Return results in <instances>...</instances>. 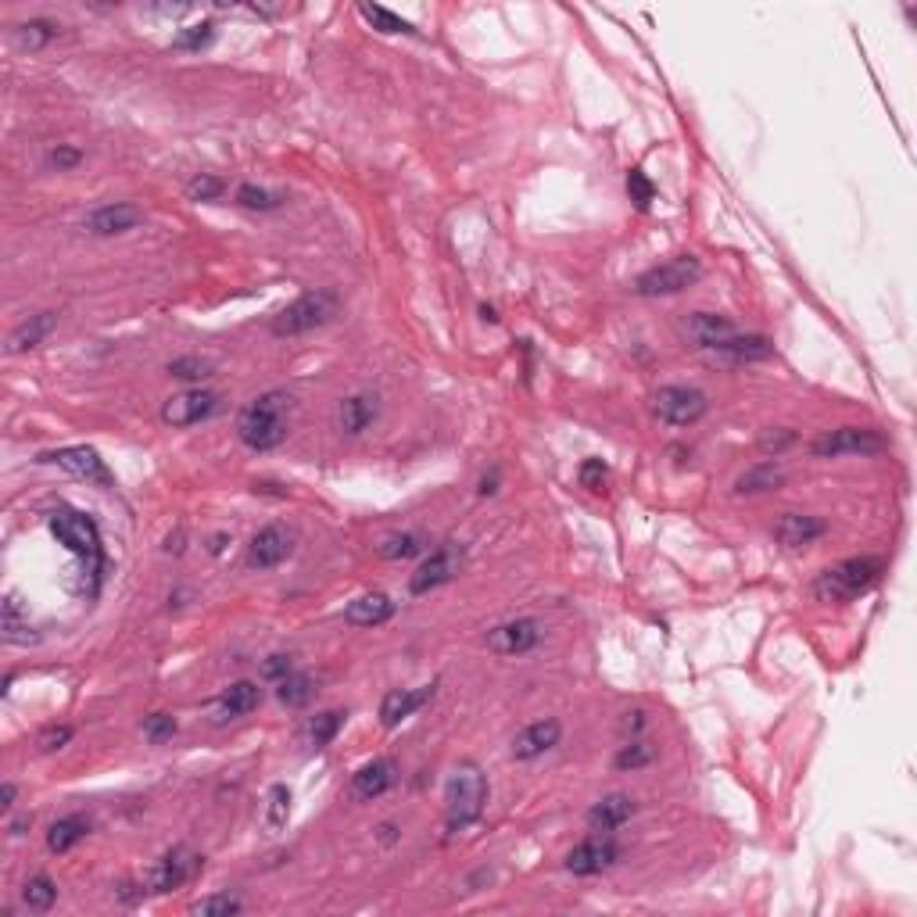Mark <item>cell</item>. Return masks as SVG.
<instances>
[{
	"label": "cell",
	"instance_id": "816d5d0a",
	"mask_svg": "<svg viewBox=\"0 0 917 917\" xmlns=\"http://www.w3.org/2000/svg\"><path fill=\"white\" fill-rule=\"evenodd\" d=\"M642 728H645V713L642 710L627 713V717H624V731H642Z\"/></svg>",
	"mask_w": 917,
	"mask_h": 917
},
{
	"label": "cell",
	"instance_id": "8fae6325",
	"mask_svg": "<svg viewBox=\"0 0 917 917\" xmlns=\"http://www.w3.org/2000/svg\"><path fill=\"white\" fill-rule=\"evenodd\" d=\"M885 448V438L878 430L867 427H839L832 434H824L814 445L817 459H839V455H875Z\"/></svg>",
	"mask_w": 917,
	"mask_h": 917
},
{
	"label": "cell",
	"instance_id": "e575fe53",
	"mask_svg": "<svg viewBox=\"0 0 917 917\" xmlns=\"http://www.w3.org/2000/svg\"><path fill=\"white\" fill-rule=\"evenodd\" d=\"M244 910V903L237 900V896H230V892H215V896H205V900L190 903V914L198 917H230V914H240Z\"/></svg>",
	"mask_w": 917,
	"mask_h": 917
},
{
	"label": "cell",
	"instance_id": "ba28073f",
	"mask_svg": "<svg viewBox=\"0 0 917 917\" xmlns=\"http://www.w3.org/2000/svg\"><path fill=\"white\" fill-rule=\"evenodd\" d=\"M545 638V627H541V620L534 617H516L509 620V624H498L488 631V649L495 652V656H527V652L538 649V642Z\"/></svg>",
	"mask_w": 917,
	"mask_h": 917
},
{
	"label": "cell",
	"instance_id": "db71d44e",
	"mask_svg": "<svg viewBox=\"0 0 917 917\" xmlns=\"http://www.w3.org/2000/svg\"><path fill=\"white\" fill-rule=\"evenodd\" d=\"M29 828V817H18V821H11V835H26Z\"/></svg>",
	"mask_w": 917,
	"mask_h": 917
},
{
	"label": "cell",
	"instance_id": "9c48e42d",
	"mask_svg": "<svg viewBox=\"0 0 917 917\" xmlns=\"http://www.w3.org/2000/svg\"><path fill=\"white\" fill-rule=\"evenodd\" d=\"M215 412H219V395L208 391V387H190V391L165 398L162 420L169 427H194V423H205Z\"/></svg>",
	"mask_w": 917,
	"mask_h": 917
},
{
	"label": "cell",
	"instance_id": "7402d4cb",
	"mask_svg": "<svg viewBox=\"0 0 917 917\" xmlns=\"http://www.w3.org/2000/svg\"><path fill=\"white\" fill-rule=\"evenodd\" d=\"M635 810H638L635 799L624 796V792H613V796H602L588 810V824H592V832H617V828H624L635 817Z\"/></svg>",
	"mask_w": 917,
	"mask_h": 917
},
{
	"label": "cell",
	"instance_id": "d6986e66",
	"mask_svg": "<svg viewBox=\"0 0 917 917\" xmlns=\"http://www.w3.org/2000/svg\"><path fill=\"white\" fill-rule=\"evenodd\" d=\"M398 781V763L391 756H380V760L359 767L352 778V792L355 799H380L391 785Z\"/></svg>",
	"mask_w": 917,
	"mask_h": 917
},
{
	"label": "cell",
	"instance_id": "7bdbcfd3",
	"mask_svg": "<svg viewBox=\"0 0 917 917\" xmlns=\"http://www.w3.org/2000/svg\"><path fill=\"white\" fill-rule=\"evenodd\" d=\"M144 735L151 738V742H169V738L176 735V717H172V713H151V717L144 720Z\"/></svg>",
	"mask_w": 917,
	"mask_h": 917
},
{
	"label": "cell",
	"instance_id": "e0dca14e",
	"mask_svg": "<svg viewBox=\"0 0 917 917\" xmlns=\"http://www.w3.org/2000/svg\"><path fill=\"white\" fill-rule=\"evenodd\" d=\"M559 738H563L559 720H552V717L534 720V724H527V728L513 738L509 753H513V760H538V756H545L549 749L559 746Z\"/></svg>",
	"mask_w": 917,
	"mask_h": 917
},
{
	"label": "cell",
	"instance_id": "44dd1931",
	"mask_svg": "<svg viewBox=\"0 0 917 917\" xmlns=\"http://www.w3.org/2000/svg\"><path fill=\"white\" fill-rule=\"evenodd\" d=\"M262 703V688L255 681H233L219 703H215V724H226V720H237V717H248L251 710H258Z\"/></svg>",
	"mask_w": 917,
	"mask_h": 917
},
{
	"label": "cell",
	"instance_id": "d6a6232c",
	"mask_svg": "<svg viewBox=\"0 0 917 917\" xmlns=\"http://www.w3.org/2000/svg\"><path fill=\"white\" fill-rule=\"evenodd\" d=\"M341 724H344V713L341 710H326V713H319V717H312V724H309V746L312 749H326L337 738Z\"/></svg>",
	"mask_w": 917,
	"mask_h": 917
},
{
	"label": "cell",
	"instance_id": "603a6c76",
	"mask_svg": "<svg viewBox=\"0 0 917 917\" xmlns=\"http://www.w3.org/2000/svg\"><path fill=\"white\" fill-rule=\"evenodd\" d=\"M713 359H724V362H760V359H771L774 355V344L760 334H731L728 341H720L717 348H710Z\"/></svg>",
	"mask_w": 917,
	"mask_h": 917
},
{
	"label": "cell",
	"instance_id": "11a10c76",
	"mask_svg": "<svg viewBox=\"0 0 917 917\" xmlns=\"http://www.w3.org/2000/svg\"><path fill=\"white\" fill-rule=\"evenodd\" d=\"M480 316H484V323H498L495 309H488V305H480Z\"/></svg>",
	"mask_w": 917,
	"mask_h": 917
},
{
	"label": "cell",
	"instance_id": "d590c367",
	"mask_svg": "<svg viewBox=\"0 0 917 917\" xmlns=\"http://www.w3.org/2000/svg\"><path fill=\"white\" fill-rule=\"evenodd\" d=\"M237 205L251 208V212H273V208L283 205V194H273L266 187H255V183H244L237 190Z\"/></svg>",
	"mask_w": 917,
	"mask_h": 917
},
{
	"label": "cell",
	"instance_id": "c3c4849f",
	"mask_svg": "<svg viewBox=\"0 0 917 917\" xmlns=\"http://www.w3.org/2000/svg\"><path fill=\"white\" fill-rule=\"evenodd\" d=\"M291 670H294L291 656H280V652H276V656H269V660L262 663V678H269V681H283V678H287V674H291Z\"/></svg>",
	"mask_w": 917,
	"mask_h": 917
},
{
	"label": "cell",
	"instance_id": "484cf974",
	"mask_svg": "<svg viewBox=\"0 0 917 917\" xmlns=\"http://www.w3.org/2000/svg\"><path fill=\"white\" fill-rule=\"evenodd\" d=\"M377 416H380L377 395H352V398H344L341 409H337V423H341V430L348 438H355V434H362L366 427H373Z\"/></svg>",
	"mask_w": 917,
	"mask_h": 917
},
{
	"label": "cell",
	"instance_id": "9f6ffc18",
	"mask_svg": "<svg viewBox=\"0 0 917 917\" xmlns=\"http://www.w3.org/2000/svg\"><path fill=\"white\" fill-rule=\"evenodd\" d=\"M223 545H226V534H215V538H212V552H223Z\"/></svg>",
	"mask_w": 917,
	"mask_h": 917
},
{
	"label": "cell",
	"instance_id": "ac0fdd59",
	"mask_svg": "<svg viewBox=\"0 0 917 917\" xmlns=\"http://www.w3.org/2000/svg\"><path fill=\"white\" fill-rule=\"evenodd\" d=\"M430 699H434V685L395 688V692H387L384 703H380V724H384V728H398L402 720H409L416 710H423Z\"/></svg>",
	"mask_w": 917,
	"mask_h": 917
},
{
	"label": "cell",
	"instance_id": "f907efd6",
	"mask_svg": "<svg viewBox=\"0 0 917 917\" xmlns=\"http://www.w3.org/2000/svg\"><path fill=\"white\" fill-rule=\"evenodd\" d=\"M15 796H18V789L11 781H4V785H0V810H11V806H15Z\"/></svg>",
	"mask_w": 917,
	"mask_h": 917
},
{
	"label": "cell",
	"instance_id": "52a82bcc",
	"mask_svg": "<svg viewBox=\"0 0 917 917\" xmlns=\"http://www.w3.org/2000/svg\"><path fill=\"white\" fill-rule=\"evenodd\" d=\"M706 409H710V398H706L699 387L670 384L652 395V412H656V420L667 423V427H692V423L703 420Z\"/></svg>",
	"mask_w": 917,
	"mask_h": 917
},
{
	"label": "cell",
	"instance_id": "681fc988",
	"mask_svg": "<svg viewBox=\"0 0 917 917\" xmlns=\"http://www.w3.org/2000/svg\"><path fill=\"white\" fill-rule=\"evenodd\" d=\"M792 441H796V430H774V434H763V438H760V448H763V452H774V455H778L781 448H789Z\"/></svg>",
	"mask_w": 917,
	"mask_h": 917
},
{
	"label": "cell",
	"instance_id": "f6af8a7d",
	"mask_svg": "<svg viewBox=\"0 0 917 917\" xmlns=\"http://www.w3.org/2000/svg\"><path fill=\"white\" fill-rule=\"evenodd\" d=\"M79 162H83V151H79V147H69V144H58L51 155H47V165H51V169H58V172L76 169Z\"/></svg>",
	"mask_w": 917,
	"mask_h": 917
},
{
	"label": "cell",
	"instance_id": "60d3db41",
	"mask_svg": "<svg viewBox=\"0 0 917 917\" xmlns=\"http://www.w3.org/2000/svg\"><path fill=\"white\" fill-rule=\"evenodd\" d=\"M169 373H172V377H180V380H205V377H212V362L187 355V359H172L169 362Z\"/></svg>",
	"mask_w": 917,
	"mask_h": 917
},
{
	"label": "cell",
	"instance_id": "7a4b0ae2",
	"mask_svg": "<svg viewBox=\"0 0 917 917\" xmlns=\"http://www.w3.org/2000/svg\"><path fill=\"white\" fill-rule=\"evenodd\" d=\"M488 803V778L480 774L477 763H459L448 778L445 789V814H448V832H463L466 824H473L484 814Z\"/></svg>",
	"mask_w": 917,
	"mask_h": 917
},
{
	"label": "cell",
	"instance_id": "5b68a950",
	"mask_svg": "<svg viewBox=\"0 0 917 917\" xmlns=\"http://www.w3.org/2000/svg\"><path fill=\"white\" fill-rule=\"evenodd\" d=\"M341 312V298L334 291H312V294H301L298 301H291L287 309H280L269 323L276 337H298V334H309V330H319L326 326L330 319Z\"/></svg>",
	"mask_w": 917,
	"mask_h": 917
},
{
	"label": "cell",
	"instance_id": "3957f363",
	"mask_svg": "<svg viewBox=\"0 0 917 917\" xmlns=\"http://www.w3.org/2000/svg\"><path fill=\"white\" fill-rule=\"evenodd\" d=\"M51 534L72 552V556L83 559V566L90 570V577H101V566H104V545H101V531L97 523L90 520L86 513H76V509H58L51 516Z\"/></svg>",
	"mask_w": 917,
	"mask_h": 917
},
{
	"label": "cell",
	"instance_id": "f546056e",
	"mask_svg": "<svg viewBox=\"0 0 917 917\" xmlns=\"http://www.w3.org/2000/svg\"><path fill=\"white\" fill-rule=\"evenodd\" d=\"M785 480V473L778 470L774 463H760L753 470H746L742 477L735 480V491L738 495H763V491H774Z\"/></svg>",
	"mask_w": 917,
	"mask_h": 917
},
{
	"label": "cell",
	"instance_id": "f5cc1de1",
	"mask_svg": "<svg viewBox=\"0 0 917 917\" xmlns=\"http://www.w3.org/2000/svg\"><path fill=\"white\" fill-rule=\"evenodd\" d=\"M477 491H480V495H495V491H498V470L491 473V477L480 480V488H477Z\"/></svg>",
	"mask_w": 917,
	"mask_h": 917
},
{
	"label": "cell",
	"instance_id": "ffe728a7",
	"mask_svg": "<svg viewBox=\"0 0 917 917\" xmlns=\"http://www.w3.org/2000/svg\"><path fill=\"white\" fill-rule=\"evenodd\" d=\"M824 531H828V523L817 520V516H806V513H785V516H778V523H774V538H778L785 549H803L810 541L824 538Z\"/></svg>",
	"mask_w": 917,
	"mask_h": 917
},
{
	"label": "cell",
	"instance_id": "7c38bea8",
	"mask_svg": "<svg viewBox=\"0 0 917 917\" xmlns=\"http://www.w3.org/2000/svg\"><path fill=\"white\" fill-rule=\"evenodd\" d=\"M620 860V846L606 835H595V839H584L581 846H574L570 853H566V871L577 878H592V875H602V871H609V867Z\"/></svg>",
	"mask_w": 917,
	"mask_h": 917
},
{
	"label": "cell",
	"instance_id": "1f68e13d",
	"mask_svg": "<svg viewBox=\"0 0 917 917\" xmlns=\"http://www.w3.org/2000/svg\"><path fill=\"white\" fill-rule=\"evenodd\" d=\"M276 699H280L283 706H305L312 699V678L291 670L283 681H276Z\"/></svg>",
	"mask_w": 917,
	"mask_h": 917
},
{
	"label": "cell",
	"instance_id": "8d00e7d4",
	"mask_svg": "<svg viewBox=\"0 0 917 917\" xmlns=\"http://www.w3.org/2000/svg\"><path fill=\"white\" fill-rule=\"evenodd\" d=\"M359 15L366 18V22H369L373 29H380V33H416V29H412L409 22H405V18H398L395 11H387V8H373V4H362Z\"/></svg>",
	"mask_w": 917,
	"mask_h": 917
},
{
	"label": "cell",
	"instance_id": "4fadbf2b",
	"mask_svg": "<svg viewBox=\"0 0 917 917\" xmlns=\"http://www.w3.org/2000/svg\"><path fill=\"white\" fill-rule=\"evenodd\" d=\"M198 867H201V860L194 857L187 846H172L169 853H165L162 860H155V867L147 871L144 885H147V892H158V896H162V892L180 889Z\"/></svg>",
	"mask_w": 917,
	"mask_h": 917
},
{
	"label": "cell",
	"instance_id": "4316f807",
	"mask_svg": "<svg viewBox=\"0 0 917 917\" xmlns=\"http://www.w3.org/2000/svg\"><path fill=\"white\" fill-rule=\"evenodd\" d=\"M54 326H58V316H54V312H36V316H29L26 323H18L15 330H11V337H8V355L29 352V348L43 344L47 337L54 334Z\"/></svg>",
	"mask_w": 917,
	"mask_h": 917
},
{
	"label": "cell",
	"instance_id": "5bb4252c",
	"mask_svg": "<svg viewBox=\"0 0 917 917\" xmlns=\"http://www.w3.org/2000/svg\"><path fill=\"white\" fill-rule=\"evenodd\" d=\"M40 463H54L58 470L72 473V477H79V480H90V484H101V488L112 484V473H108L104 459L97 455V448H86V445L58 448V452L40 455Z\"/></svg>",
	"mask_w": 917,
	"mask_h": 917
},
{
	"label": "cell",
	"instance_id": "30bf717a",
	"mask_svg": "<svg viewBox=\"0 0 917 917\" xmlns=\"http://www.w3.org/2000/svg\"><path fill=\"white\" fill-rule=\"evenodd\" d=\"M463 559H466V552L455 549V545L438 549L434 556H427L420 566H416V574L409 577V592L412 595H430L434 588H441V584L455 581L459 570H463Z\"/></svg>",
	"mask_w": 917,
	"mask_h": 917
},
{
	"label": "cell",
	"instance_id": "8992f818",
	"mask_svg": "<svg viewBox=\"0 0 917 917\" xmlns=\"http://www.w3.org/2000/svg\"><path fill=\"white\" fill-rule=\"evenodd\" d=\"M699 276H703V262L695 255H678V258H670V262H663V266L638 276L635 294L638 298H667V294L688 291Z\"/></svg>",
	"mask_w": 917,
	"mask_h": 917
},
{
	"label": "cell",
	"instance_id": "836d02e7",
	"mask_svg": "<svg viewBox=\"0 0 917 917\" xmlns=\"http://www.w3.org/2000/svg\"><path fill=\"white\" fill-rule=\"evenodd\" d=\"M291 817V789L287 785H273L266 796V828L269 832H280L283 824Z\"/></svg>",
	"mask_w": 917,
	"mask_h": 917
},
{
	"label": "cell",
	"instance_id": "b9f144b4",
	"mask_svg": "<svg viewBox=\"0 0 917 917\" xmlns=\"http://www.w3.org/2000/svg\"><path fill=\"white\" fill-rule=\"evenodd\" d=\"M219 194H223V180H219V176H205V172H201V176H194V180L187 183L190 201H215Z\"/></svg>",
	"mask_w": 917,
	"mask_h": 917
},
{
	"label": "cell",
	"instance_id": "7dc6e473",
	"mask_svg": "<svg viewBox=\"0 0 917 917\" xmlns=\"http://www.w3.org/2000/svg\"><path fill=\"white\" fill-rule=\"evenodd\" d=\"M69 742H72V728H65V724H61V728H47L40 735V749H43V753H58V749H65Z\"/></svg>",
	"mask_w": 917,
	"mask_h": 917
},
{
	"label": "cell",
	"instance_id": "bcb514c9",
	"mask_svg": "<svg viewBox=\"0 0 917 917\" xmlns=\"http://www.w3.org/2000/svg\"><path fill=\"white\" fill-rule=\"evenodd\" d=\"M208 40H212V22H201V26L183 29V33L176 36V47H183V51H198V47H205Z\"/></svg>",
	"mask_w": 917,
	"mask_h": 917
},
{
	"label": "cell",
	"instance_id": "4dcf8cb0",
	"mask_svg": "<svg viewBox=\"0 0 917 917\" xmlns=\"http://www.w3.org/2000/svg\"><path fill=\"white\" fill-rule=\"evenodd\" d=\"M54 900H58V885H54V878H47V875H33L26 882V889H22V903H26L33 914L51 910Z\"/></svg>",
	"mask_w": 917,
	"mask_h": 917
},
{
	"label": "cell",
	"instance_id": "83f0119b",
	"mask_svg": "<svg viewBox=\"0 0 917 917\" xmlns=\"http://www.w3.org/2000/svg\"><path fill=\"white\" fill-rule=\"evenodd\" d=\"M86 832H90V821H86L83 814L58 817V821L47 828V849H51V853H69L72 846H79V842L86 839Z\"/></svg>",
	"mask_w": 917,
	"mask_h": 917
},
{
	"label": "cell",
	"instance_id": "d4e9b609",
	"mask_svg": "<svg viewBox=\"0 0 917 917\" xmlns=\"http://www.w3.org/2000/svg\"><path fill=\"white\" fill-rule=\"evenodd\" d=\"M688 337L695 341V348H717L720 341H728L731 334H735V323H731L728 316H717V312H695L692 319L685 323Z\"/></svg>",
	"mask_w": 917,
	"mask_h": 917
},
{
	"label": "cell",
	"instance_id": "74e56055",
	"mask_svg": "<svg viewBox=\"0 0 917 917\" xmlns=\"http://www.w3.org/2000/svg\"><path fill=\"white\" fill-rule=\"evenodd\" d=\"M423 552V538L420 534H391V538H384V545H380V556L384 559H412Z\"/></svg>",
	"mask_w": 917,
	"mask_h": 917
},
{
	"label": "cell",
	"instance_id": "cb8c5ba5",
	"mask_svg": "<svg viewBox=\"0 0 917 917\" xmlns=\"http://www.w3.org/2000/svg\"><path fill=\"white\" fill-rule=\"evenodd\" d=\"M391 617H395V602L387 599L384 592L359 595V599L348 602V609H344V620H348L352 627H377Z\"/></svg>",
	"mask_w": 917,
	"mask_h": 917
},
{
	"label": "cell",
	"instance_id": "9a60e30c",
	"mask_svg": "<svg viewBox=\"0 0 917 917\" xmlns=\"http://www.w3.org/2000/svg\"><path fill=\"white\" fill-rule=\"evenodd\" d=\"M294 552V534L283 527V523H269L251 538L248 545V566L251 570H273L283 559Z\"/></svg>",
	"mask_w": 917,
	"mask_h": 917
},
{
	"label": "cell",
	"instance_id": "f35d334b",
	"mask_svg": "<svg viewBox=\"0 0 917 917\" xmlns=\"http://www.w3.org/2000/svg\"><path fill=\"white\" fill-rule=\"evenodd\" d=\"M652 763V746H645V742H627L624 749L617 753V760H613V767L617 771H642V767H649Z\"/></svg>",
	"mask_w": 917,
	"mask_h": 917
},
{
	"label": "cell",
	"instance_id": "ee69618b",
	"mask_svg": "<svg viewBox=\"0 0 917 917\" xmlns=\"http://www.w3.org/2000/svg\"><path fill=\"white\" fill-rule=\"evenodd\" d=\"M609 480V466L602 463V459H588V463L581 466V484L588 491H602Z\"/></svg>",
	"mask_w": 917,
	"mask_h": 917
},
{
	"label": "cell",
	"instance_id": "277c9868",
	"mask_svg": "<svg viewBox=\"0 0 917 917\" xmlns=\"http://www.w3.org/2000/svg\"><path fill=\"white\" fill-rule=\"evenodd\" d=\"M882 570H885V563L875 556L846 559V563L832 566V570H824V574L817 577L814 592L821 602H849V599H857L860 592H867V588L882 577Z\"/></svg>",
	"mask_w": 917,
	"mask_h": 917
},
{
	"label": "cell",
	"instance_id": "f1b7e54d",
	"mask_svg": "<svg viewBox=\"0 0 917 917\" xmlns=\"http://www.w3.org/2000/svg\"><path fill=\"white\" fill-rule=\"evenodd\" d=\"M58 33L61 29L54 26V22H47V18H29V22L11 29V40H15L22 51H43Z\"/></svg>",
	"mask_w": 917,
	"mask_h": 917
},
{
	"label": "cell",
	"instance_id": "2e32d148",
	"mask_svg": "<svg viewBox=\"0 0 917 917\" xmlns=\"http://www.w3.org/2000/svg\"><path fill=\"white\" fill-rule=\"evenodd\" d=\"M140 219H144V212H140L137 205H129V201H115V205H101V208H94V212L86 215L83 230L94 233V237H119V233L133 230Z\"/></svg>",
	"mask_w": 917,
	"mask_h": 917
},
{
	"label": "cell",
	"instance_id": "6da1fadb",
	"mask_svg": "<svg viewBox=\"0 0 917 917\" xmlns=\"http://www.w3.org/2000/svg\"><path fill=\"white\" fill-rule=\"evenodd\" d=\"M287 412H291V395L283 391H266L255 402H248L237 416V438L251 452H273L287 438Z\"/></svg>",
	"mask_w": 917,
	"mask_h": 917
},
{
	"label": "cell",
	"instance_id": "ab89813d",
	"mask_svg": "<svg viewBox=\"0 0 917 917\" xmlns=\"http://www.w3.org/2000/svg\"><path fill=\"white\" fill-rule=\"evenodd\" d=\"M627 194H631V201L645 212V208L652 205V198H656V187H652L649 176H645L642 169H631L627 172Z\"/></svg>",
	"mask_w": 917,
	"mask_h": 917
}]
</instances>
